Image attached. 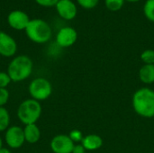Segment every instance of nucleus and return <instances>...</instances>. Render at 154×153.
<instances>
[{
    "label": "nucleus",
    "mask_w": 154,
    "mask_h": 153,
    "mask_svg": "<svg viewBox=\"0 0 154 153\" xmlns=\"http://www.w3.org/2000/svg\"><path fill=\"white\" fill-rule=\"evenodd\" d=\"M33 62L26 55H19L14 58L7 68V73L12 82H22L27 79L32 72Z\"/></svg>",
    "instance_id": "nucleus-1"
},
{
    "label": "nucleus",
    "mask_w": 154,
    "mask_h": 153,
    "mask_svg": "<svg viewBox=\"0 0 154 153\" xmlns=\"http://www.w3.org/2000/svg\"><path fill=\"white\" fill-rule=\"evenodd\" d=\"M134 111L143 117L152 118L154 116V91L143 87L137 90L133 96Z\"/></svg>",
    "instance_id": "nucleus-2"
},
{
    "label": "nucleus",
    "mask_w": 154,
    "mask_h": 153,
    "mask_svg": "<svg viewBox=\"0 0 154 153\" xmlns=\"http://www.w3.org/2000/svg\"><path fill=\"white\" fill-rule=\"evenodd\" d=\"M17 50L16 41L9 34L0 32V55L4 57H13Z\"/></svg>",
    "instance_id": "nucleus-10"
},
{
    "label": "nucleus",
    "mask_w": 154,
    "mask_h": 153,
    "mask_svg": "<svg viewBox=\"0 0 154 153\" xmlns=\"http://www.w3.org/2000/svg\"><path fill=\"white\" fill-rule=\"evenodd\" d=\"M35 2L42 6L51 7V6L56 5L57 3L59 2V0H35Z\"/></svg>",
    "instance_id": "nucleus-23"
},
{
    "label": "nucleus",
    "mask_w": 154,
    "mask_h": 153,
    "mask_svg": "<svg viewBox=\"0 0 154 153\" xmlns=\"http://www.w3.org/2000/svg\"><path fill=\"white\" fill-rule=\"evenodd\" d=\"M55 6L60 16L65 20H72L77 15V6L71 0H59Z\"/></svg>",
    "instance_id": "nucleus-11"
},
{
    "label": "nucleus",
    "mask_w": 154,
    "mask_h": 153,
    "mask_svg": "<svg viewBox=\"0 0 154 153\" xmlns=\"http://www.w3.org/2000/svg\"><path fill=\"white\" fill-rule=\"evenodd\" d=\"M139 78L144 84L154 83V64H144L139 71Z\"/></svg>",
    "instance_id": "nucleus-14"
},
{
    "label": "nucleus",
    "mask_w": 154,
    "mask_h": 153,
    "mask_svg": "<svg viewBox=\"0 0 154 153\" xmlns=\"http://www.w3.org/2000/svg\"><path fill=\"white\" fill-rule=\"evenodd\" d=\"M24 31L27 37L32 41L39 44H42L50 41L52 33L49 23L42 19L30 20Z\"/></svg>",
    "instance_id": "nucleus-4"
},
{
    "label": "nucleus",
    "mask_w": 154,
    "mask_h": 153,
    "mask_svg": "<svg viewBox=\"0 0 154 153\" xmlns=\"http://www.w3.org/2000/svg\"><path fill=\"white\" fill-rule=\"evenodd\" d=\"M8 24L14 30H25L30 22L28 14L21 10L12 11L7 17Z\"/></svg>",
    "instance_id": "nucleus-9"
},
{
    "label": "nucleus",
    "mask_w": 154,
    "mask_h": 153,
    "mask_svg": "<svg viewBox=\"0 0 154 153\" xmlns=\"http://www.w3.org/2000/svg\"><path fill=\"white\" fill-rule=\"evenodd\" d=\"M143 14L145 17L154 23V0H147L143 6Z\"/></svg>",
    "instance_id": "nucleus-16"
},
{
    "label": "nucleus",
    "mask_w": 154,
    "mask_h": 153,
    "mask_svg": "<svg viewBox=\"0 0 154 153\" xmlns=\"http://www.w3.org/2000/svg\"><path fill=\"white\" fill-rule=\"evenodd\" d=\"M31 97L36 101H43L49 98L52 93L51 82L44 78H36L31 81L28 87Z\"/></svg>",
    "instance_id": "nucleus-5"
},
{
    "label": "nucleus",
    "mask_w": 154,
    "mask_h": 153,
    "mask_svg": "<svg viewBox=\"0 0 154 153\" xmlns=\"http://www.w3.org/2000/svg\"><path fill=\"white\" fill-rule=\"evenodd\" d=\"M0 57H1V55H0Z\"/></svg>",
    "instance_id": "nucleus-28"
},
{
    "label": "nucleus",
    "mask_w": 154,
    "mask_h": 153,
    "mask_svg": "<svg viewBox=\"0 0 154 153\" xmlns=\"http://www.w3.org/2000/svg\"><path fill=\"white\" fill-rule=\"evenodd\" d=\"M9 91L6 88H0V107H4L9 100Z\"/></svg>",
    "instance_id": "nucleus-21"
},
{
    "label": "nucleus",
    "mask_w": 154,
    "mask_h": 153,
    "mask_svg": "<svg viewBox=\"0 0 154 153\" xmlns=\"http://www.w3.org/2000/svg\"><path fill=\"white\" fill-rule=\"evenodd\" d=\"M78 39V32L72 27L61 28L56 36V41L59 46L68 48L72 46Z\"/></svg>",
    "instance_id": "nucleus-8"
},
{
    "label": "nucleus",
    "mask_w": 154,
    "mask_h": 153,
    "mask_svg": "<svg viewBox=\"0 0 154 153\" xmlns=\"http://www.w3.org/2000/svg\"><path fill=\"white\" fill-rule=\"evenodd\" d=\"M72 153H86V149L83 147L82 144H78L74 146Z\"/></svg>",
    "instance_id": "nucleus-24"
},
{
    "label": "nucleus",
    "mask_w": 154,
    "mask_h": 153,
    "mask_svg": "<svg viewBox=\"0 0 154 153\" xmlns=\"http://www.w3.org/2000/svg\"><path fill=\"white\" fill-rule=\"evenodd\" d=\"M42 108L39 101L32 98L23 101L17 109V117L24 125L36 124L42 115Z\"/></svg>",
    "instance_id": "nucleus-3"
},
{
    "label": "nucleus",
    "mask_w": 154,
    "mask_h": 153,
    "mask_svg": "<svg viewBox=\"0 0 154 153\" xmlns=\"http://www.w3.org/2000/svg\"><path fill=\"white\" fill-rule=\"evenodd\" d=\"M0 153H12L11 152V151L10 150H8V149H6V148H2V149H0Z\"/></svg>",
    "instance_id": "nucleus-25"
},
{
    "label": "nucleus",
    "mask_w": 154,
    "mask_h": 153,
    "mask_svg": "<svg viewBox=\"0 0 154 153\" xmlns=\"http://www.w3.org/2000/svg\"><path fill=\"white\" fill-rule=\"evenodd\" d=\"M3 148V141H2V139L0 138V149H2Z\"/></svg>",
    "instance_id": "nucleus-26"
},
{
    "label": "nucleus",
    "mask_w": 154,
    "mask_h": 153,
    "mask_svg": "<svg viewBox=\"0 0 154 153\" xmlns=\"http://www.w3.org/2000/svg\"><path fill=\"white\" fill-rule=\"evenodd\" d=\"M125 1H128V2H138L140 0H125Z\"/></svg>",
    "instance_id": "nucleus-27"
},
{
    "label": "nucleus",
    "mask_w": 154,
    "mask_h": 153,
    "mask_svg": "<svg viewBox=\"0 0 154 153\" xmlns=\"http://www.w3.org/2000/svg\"><path fill=\"white\" fill-rule=\"evenodd\" d=\"M23 133L25 142L30 144L36 143L41 138V130L36 125V124L25 125V127L23 128Z\"/></svg>",
    "instance_id": "nucleus-12"
},
{
    "label": "nucleus",
    "mask_w": 154,
    "mask_h": 153,
    "mask_svg": "<svg viewBox=\"0 0 154 153\" xmlns=\"http://www.w3.org/2000/svg\"><path fill=\"white\" fill-rule=\"evenodd\" d=\"M77 2L85 9H92L98 5L99 0H77Z\"/></svg>",
    "instance_id": "nucleus-19"
},
{
    "label": "nucleus",
    "mask_w": 154,
    "mask_h": 153,
    "mask_svg": "<svg viewBox=\"0 0 154 153\" xmlns=\"http://www.w3.org/2000/svg\"><path fill=\"white\" fill-rule=\"evenodd\" d=\"M12 82L7 72L0 71V88H6L7 86Z\"/></svg>",
    "instance_id": "nucleus-20"
},
{
    "label": "nucleus",
    "mask_w": 154,
    "mask_h": 153,
    "mask_svg": "<svg viewBox=\"0 0 154 153\" xmlns=\"http://www.w3.org/2000/svg\"><path fill=\"white\" fill-rule=\"evenodd\" d=\"M69 138L72 140L73 142H82L83 140V134L79 130H72L69 134Z\"/></svg>",
    "instance_id": "nucleus-22"
},
{
    "label": "nucleus",
    "mask_w": 154,
    "mask_h": 153,
    "mask_svg": "<svg viewBox=\"0 0 154 153\" xmlns=\"http://www.w3.org/2000/svg\"><path fill=\"white\" fill-rule=\"evenodd\" d=\"M125 1V0H105V3L108 10L112 12H117L123 7Z\"/></svg>",
    "instance_id": "nucleus-17"
},
{
    "label": "nucleus",
    "mask_w": 154,
    "mask_h": 153,
    "mask_svg": "<svg viewBox=\"0 0 154 153\" xmlns=\"http://www.w3.org/2000/svg\"><path fill=\"white\" fill-rule=\"evenodd\" d=\"M50 146L54 153H72L75 144L69 135L59 134L51 139Z\"/></svg>",
    "instance_id": "nucleus-7"
},
{
    "label": "nucleus",
    "mask_w": 154,
    "mask_h": 153,
    "mask_svg": "<svg viewBox=\"0 0 154 153\" xmlns=\"http://www.w3.org/2000/svg\"><path fill=\"white\" fill-rule=\"evenodd\" d=\"M81 144L86 149V151H95L102 147L103 140L99 135L89 134L83 138Z\"/></svg>",
    "instance_id": "nucleus-13"
},
{
    "label": "nucleus",
    "mask_w": 154,
    "mask_h": 153,
    "mask_svg": "<svg viewBox=\"0 0 154 153\" xmlns=\"http://www.w3.org/2000/svg\"><path fill=\"white\" fill-rule=\"evenodd\" d=\"M141 59L144 62V64L152 65L154 64V50H146L141 54Z\"/></svg>",
    "instance_id": "nucleus-18"
},
{
    "label": "nucleus",
    "mask_w": 154,
    "mask_h": 153,
    "mask_svg": "<svg viewBox=\"0 0 154 153\" xmlns=\"http://www.w3.org/2000/svg\"><path fill=\"white\" fill-rule=\"evenodd\" d=\"M5 141L7 146L11 149H19L25 142L23 129L20 126L14 125L5 131Z\"/></svg>",
    "instance_id": "nucleus-6"
},
{
    "label": "nucleus",
    "mask_w": 154,
    "mask_h": 153,
    "mask_svg": "<svg viewBox=\"0 0 154 153\" xmlns=\"http://www.w3.org/2000/svg\"><path fill=\"white\" fill-rule=\"evenodd\" d=\"M10 124V115L5 107H0V132L6 131Z\"/></svg>",
    "instance_id": "nucleus-15"
}]
</instances>
